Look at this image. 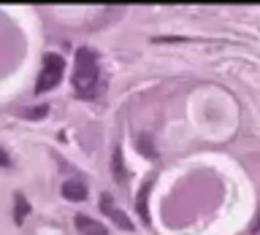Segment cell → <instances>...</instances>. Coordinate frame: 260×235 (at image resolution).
<instances>
[{
  "label": "cell",
  "instance_id": "5",
  "mask_svg": "<svg viewBox=\"0 0 260 235\" xmlns=\"http://www.w3.org/2000/svg\"><path fill=\"white\" fill-rule=\"evenodd\" d=\"M62 198L73 200V203L87 200V184L81 181V178H68V181L62 184Z\"/></svg>",
  "mask_w": 260,
  "mask_h": 235
},
{
  "label": "cell",
  "instance_id": "7",
  "mask_svg": "<svg viewBox=\"0 0 260 235\" xmlns=\"http://www.w3.org/2000/svg\"><path fill=\"white\" fill-rule=\"evenodd\" d=\"M14 200H16V206H14V222L22 224L24 219H27V214H30V203L24 200L22 194H14Z\"/></svg>",
  "mask_w": 260,
  "mask_h": 235
},
{
  "label": "cell",
  "instance_id": "1",
  "mask_svg": "<svg viewBox=\"0 0 260 235\" xmlns=\"http://www.w3.org/2000/svg\"><path fill=\"white\" fill-rule=\"evenodd\" d=\"M98 84V57L92 49H76V70H73V87L81 95H89Z\"/></svg>",
  "mask_w": 260,
  "mask_h": 235
},
{
  "label": "cell",
  "instance_id": "4",
  "mask_svg": "<svg viewBox=\"0 0 260 235\" xmlns=\"http://www.w3.org/2000/svg\"><path fill=\"white\" fill-rule=\"evenodd\" d=\"M76 230L81 235H109V227H106L103 222H98V219L92 216H84V214H76Z\"/></svg>",
  "mask_w": 260,
  "mask_h": 235
},
{
  "label": "cell",
  "instance_id": "9",
  "mask_svg": "<svg viewBox=\"0 0 260 235\" xmlns=\"http://www.w3.org/2000/svg\"><path fill=\"white\" fill-rule=\"evenodd\" d=\"M46 113H49L46 105H36V108H27L22 116H24V119H41V116H46Z\"/></svg>",
  "mask_w": 260,
  "mask_h": 235
},
{
  "label": "cell",
  "instance_id": "3",
  "mask_svg": "<svg viewBox=\"0 0 260 235\" xmlns=\"http://www.w3.org/2000/svg\"><path fill=\"white\" fill-rule=\"evenodd\" d=\"M101 211L111 219L114 224L119 227V230H133V222H130V216L125 214V211H119L117 206H114V198H111L109 192L101 194Z\"/></svg>",
  "mask_w": 260,
  "mask_h": 235
},
{
  "label": "cell",
  "instance_id": "2",
  "mask_svg": "<svg viewBox=\"0 0 260 235\" xmlns=\"http://www.w3.org/2000/svg\"><path fill=\"white\" fill-rule=\"evenodd\" d=\"M62 70H65V60L60 54H52L49 52L44 57V70H41V76H38V84H36V92H49V89H54L57 84H60V79H62Z\"/></svg>",
  "mask_w": 260,
  "mask_h": 235
},
{
  "label": "cell",
  "instance_id": "11",
  "mask_svg": "<svg viewBox=\"0 0 260 235\" xmlns=\"http://www.w3.org/2000/svg\"><path fill=\"white\" fill-rule=\"evenodd\" d=\"M8 165H11V157H8V154L0 149V168H8Z\"/></svg>",
  "mask_w": 260,
  "mask_h": 235
},
{
  "label": "cell",
  "instance_id": "8",
  "mask_svg": "<svg viewBox=\"0 0 260 235\" xmlns=\"http://www.w3.org/2000/svg\"><path fill=\"white\" fill-rule=\"evenodd\" d=\"M114 178H117L119 184H125V178H127V173H125V162H122V149L119 146H114Z\"/></svg>",
  "mask_w": 260,
  "mask_h": 235
},
{
  "label": "cell",
  "instance_id": "10",
  "mask_svg": "<svg viewBox=\"0 0 260 235\" xmlns=\"http://www.w3.org/2000/svg\"><path fill=\"white\" fill-rule=\"evenodd\" d=\"M138 149H141V151H144L149 160H154V157H157V151H154V146H149V141H146V135H141V138H138Z\"/></svg>",
  "mask_w": 260,
  "mask_h": 235
},
{
  "label": "cell",
  "instance_id": "12",
  "mask_svg": "<svg viewBox=\"0 0 260 235\" xmlns=\"http://www.w3.org/2000/svg\"><path fill=\"white\" fill-rule=\"evenodd\" d=\"M249 232H260V214H257V219H255V224L249 227Z\"/></svg>",
  "mask_w": 260,
  "mask_h": 235
},
{
  "label": "cell",
  "instance_id": "6",
  "mask_svg": "<svg viewBox=\"0 0 260 235\" xmlns=\"http://www.w3.org/2000/svg\"><path fill=\"white\" fill-rule=\"evenodd\" d=\"M149 189H152V178L141 184V189H138V203H136L138 216H141V222H144V224H149V211H146V194H149Z\"/></svg>",
  "mask_w": 260,
  "mask_h": 235
}]
</instances>
